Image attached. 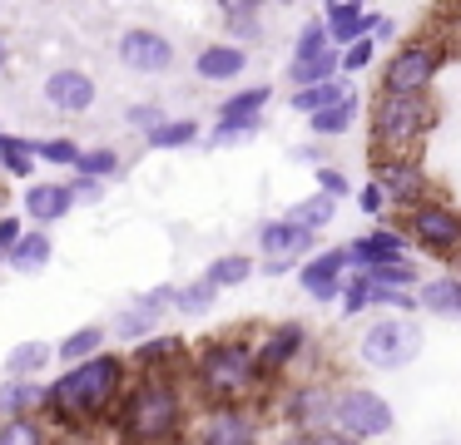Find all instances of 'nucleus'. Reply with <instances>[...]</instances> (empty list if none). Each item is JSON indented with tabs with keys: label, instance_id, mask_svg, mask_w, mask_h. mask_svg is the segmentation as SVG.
Returning a JSON list of instances; mask_svg holds the SVG:
<instances>
[{
	"label": "nucleus",
	"instance_id": "obj_1",
	"mask_svg": "<svg viewBox=\"0 0 461 445\" xmlns=\"http://www.w3.org/2000/svg\"><path fill=\"white\" fill-rule=\"evenodd\" d=\"M124 381H130V361L95 352V356H85V361H75L70 371H65L60 381L45 391L41 411L50 415L55 425H70V431H80V425L104 421V415L120 405Z\"/></svg>",
	"mask_w": 461,
	"mask_h": 445
},
{
	"label": "nucleus",
	"instance_id": "obj_2",
	"mask_svg": "<svg viewBox=\"0 0 461 445\" xmlns=\"http://www.w3.org/2000/svg\"><path fill=\"white\" fill-rule=\"evenodd\" d=\"M114 411H120V445L184 441V386L174 381V371H140Z\"/></svg>",
	"mask_w": 461,
	"mask_h": 445
},
{
	"label": "nucleus",
	"instance_id": "obj_3",
	"mask_svg": "<svg viewBox=\"0 0 461 445\" xmlns=\"http://www.w3.org/2000/svg\"><path fill=\"white\" fill-rule=\"evenodd\" d=\"M194 386L203 391V401L219 411V405H243L249 391L258 386L253 371V342L243 336H219L194 356Z\"/></svg>",
	"mask_w": 461,
	"mask_h": 445
},
{
	"label": "nucleus",
	"instance_id": "obj_4",
	"mask_svg": "<svg viewBox=\"0 0 461 445\" xmlns=\"http://www.w3.org/2000/svg\"><path fill=\"white\" fill-rule=\"evenodd\" d=\"M437 124V109L427 94H397V89H382L372 99V138H377V154H411L421 138Z\"/></svg>",
	"mask_w": 461,
	"mask_h": 445
},
{
	"label": "nucleus",
	"instance_id": "obj_5",
	"mask_svg": "<svg viewBox=\"0 0 461 445\" xmlns=\"http://www.w3.org/2000/svg\"><path fill=\"white\" fill-rule=\"evenodd\" d=\"M392 405L387 396L367 391V386H342V391H332V431L352 435V441H377V435L392 431Z\"/></svg>",
	"mask_w": 461,
	"mask_h": 445
},
{
	"label": "nucleus",
	"instance_id": "obj_6",
	"mask_svg": "<svg viewBox=\"0 0 461 445\" xmlns=\"http://www.w3.org/2000/svg\"><path fill=\"white\" fill-rule=\"evenodd\" d=\"M357 352H362V361H367L372 371H402V366H411L421 356V326L411 322V316L377 322V326L362 332Z\"/></svg>",
	"mask_w": 461,
	"mask_h": 445
},
{
	"label": "nucleus",
	"instance_id": "obj_7",
	"mask_svg": "<svg viewBox=\"0 0 461 445\" xmlns=\"http://www.w3.org/2000/svg\"><path fill=\"white\" fill-rule=\"evenodd\" d=\"M174 55H179L174 40L149 30V25H130L114 40V59L124 69H134V75H164V69H174Z\"/></svg>",
	"mask_w": 461,
	"mask_h": 445
},
{
	"label": "nucleus",
	"instance_id": "obj_8",
	"mask_svg": "<svg viewBox=\"0 0 461 445\" xmlns=\"http://www.w3.org/2000/svg\"><path fill=\"white\" fill-rule=\"evenodd\" d=\"M437 69H441V49L411 40V45H402L397 55L387 59V79H382V89H397V94H427L431 79H437Z\"/></svg>",
	"mask_w": 461,
	"mask_h": 445
},
{
	"label": "nucleus",
	"instance_id": "obj_9",
	"mask_svg": "<svg viewBox=\"0 0 461 445\" xmlns=\"http://www.w3.org/2000/svg\"><path fill=\"white\" fill-rule=\"evenodd\" d=\"M312 243H318V233H308V227L288 223V218H273V223L258 227V247H263V272L268 277H283L298 257L312 253Z\"/></svg>",
	"mask_w": 461,
	"mask_h": 445
},
{
	"label": "nucleus",
	"instance_id": "obj_10",
	"mask_svg": "<svg viewBox=\"0 0 461 445\" xmlns=\"http://www.w3.org/2000/svg\"><path fill=\"white\" fill-rule=\"evenodd\" d=\"M407 227L427 253H437V257H456L461 253V213H451L447 203L407 208Z\"/></svg>",
	"mask_w": 461,
	"mask_h": 445
},
{
	"label": "nucleus",
	"instance_id": "obj_11",
	"mask_svg": "<svg viewBox=\"0 0 461 445\" xmlns=\"http://www.w3.org/2000/svg\"><path fill=\"white\" fill-rule=\"evenodd\" d=\"M372 183L382 188V198H392V203H402V208L427 203V193H431V178H427V168H421V158H407V154L377 158V178H372Z\"/></svg>",
	"mask_w": 461,
	"mask_h": 445
},
{
	"label": "nucleus",
	"instance_id": "obj_12",
	"mask_svg": "<svg viewBox=\"0 0 461 445\" xmlns=\"http://www.w3.org/2000/svg\"><path fill=\"white\" fill-rule=\"evenodd\" d=\"M41 94H45V104L60 109V114H90V109L100 104V85H95V75L90 69H75V65L50 69Z\"/></svg>",
	"mask_w": 461,
	"mask_h": 445
},
{
	"label": "nucleus",
	"instance_id": "obj_13",
	"mask_svg": "<svg viewBox=\"0 0 461 445\" xmlns=\"http://www.w3.org/2000/svg\"><path fill=\"white\" fill-rule=\"evenodd\" d=\"M303 342H308V332H303L298 322L273 326V332L263 336L258 346H253V371H258V386H263V381H278V376L288 371L293 361H298Z\"/></svg>",
	"mask_w": 461,
	"mask_h": 445
},
{
	"label": "nucleus",
	"instance_id": "obj_14",
	"mask_svg": "<svg viewBox=\"0 0 461 445\" xmlns=\"http://www.w3.org/2000/svg\"><path fill=\"white\" fill-rule=\"evenodd\" d=\"M283 421L293 431H328L332 425V386L308 381V386H293L283 396Z\"/></svg>",
	"mask_w": 461,
	"mask_h": 445
},
{
	"label": "nucleus",
	"instance_id": "obj_15",
	"mask_svg": "<svg viewBox=\"0 0 461 445\" xmlns=\"http://www.w3.org/2000/svg\"><path fill=\"white\" fill-rule=\"evenodd\" d=\"M194 445H258L253 415L243 411V405H219V411H209V421L199 425Z\"/></svg>",
	"mask_w": 461,
	"mask_h": 445
},
{
	"label": "nucleus",
	"instance_id": "obj_16",
	"mask_svg": "<svg viewBox=\"0 0 461 445\" xmlns=\"http://www.w3.org/2000/svg\"><path fill=\"white\" fill-rule=\"evenodd\" d=\"M342 267H348V247H332V253L308 257L303 272H298L303 292H308L312 302H332V297L342 292Z\"/></svg>",
	"mask_w": 461,
	"mask_h": 445
},
{
	"label": "nucleus",
	"instance_id": "obj_17",
	"mask_svg": "<svg viewBox=\"0 0 461 445\" xmlns=\"http://www.w3.org/2000/svg\"><path fill=\"white\" fill-rule=\"evenodd\" d=\"M249 69V49L243 45H229V40H213L194 55V75L209 79V85H223V79H239Z\"/></svg>",
	"mask_w": 461,
	"mask_h": 445
},
{
	"label": "nucleus",
	"instance_id": "obj_18",
	"mask_svg": "<svg viewBox=\"0 0 461 445\" xmlns=\"http://www.w3.org/2000/svg\"><path fill=\"white\" fill-rule=\"evenodd\" d=\"M322 25H328V45H352V40L372 35L377 15H367V5H362V0H338V5H328Z\"/></svg>",
	"mask_w": 461,
	"mask_h": 445
},
{
	"label": "nucleus",
	"instance_id": "obj_19",
	"mask_svg": "<svg viewBox=\"0 0 461 445\" xmlns=\"http://www.w3.org/2000/svg\"><path fill=\"white\" fill-rule=\"evenodd\" d=\"M75 208V198H70V188L65 183H31L25 188V213L35 218V223H60L65 213Z\"/></svg>",
	"mask_w": 461,
	"mask_h": 445
},
{
	"label": "nucleus",
	"instance_id": "obj_20",
	"mask_svg": "<svg viewBox=\"0 0 461 445\" xmlns=\"http://www.w3.org/2000/svg\"><path fill=\"white\" fill-rule=\"evenodd\" d=\"M392 257H407V237L392 233V227H377V233L348 243V263L367 267V263H392Z\"/></svg>",
	"mask_w": 461,
	"mask_h": 445
},
{
	"label": "nucleus",
	"instance_id": "obj_21",
	"mask_svg": "<svg viewBox=\"0 0 461 445\" xmlns=\"http://www.w3.org/2000/svg\"><path fill=\"white\" fill-rule=\"evenodd\" d=\"M50 253H55L50 233H45V227H35V233H21V237L11 243L5 267H11V272H41V267L50 263Z\"/></svg>",
	"mask_w": 461,
	"mask_h": 445
},
{
	"label": "nucleus",
	"instance_id": "obj_22",
	"mask_svg": "<svg viewBox=\"0 0 461 445\" xmlns=\"http://www.w3.org/2000/svg\"><path fill=\"white\" fill-rule=\"evenodd\" d=\"M41 401H45V386H35L31 376H11L0 386V421L5 415H41Z\"/></svg>",
	"mask_w": 461,
	"mask_h": 445
},
{
	"label": "nucleus",
	"instance_id": "obj_23",
	"mask_svg": "<svg viewBox=\"0 0 461 445\" xmlns=\"http://www.w3.org/2000/svg\"><path fill=\"white\" fill-rule=\"evenodd\" d=\"M352 124H357V94H342L338 104H328V109H318V114H308L312 138H342Z\"/></svg>",
	"mask_w": 461,
	"mask_h": 445
},
{
	"label": "nucleus",
	"instance_id": "obj_24",
	"mask_svg": "<svg viewBox=\"0 0 461 445\" xmlns=\"http://www.w3.org/2000/svg\"><path fill=\"white\" fill-rule=\"evenodd\" d=\"M417 307L431 316H456L461 322V277H431L417 292Z\"/></svg>",
	"mask_w": 461,
	"mask_h": 445
},
{
	"label": "nucleus",
	"instance_id": "obj_25",
	"mask_svg": "<svg viewBox=\"0 0 461 445\" xmlns=\"http://www.w3.org/2000/svg\"><path fill=\"white\" fill-rule=\"evenodd\" d=\"M342 94H352V85H348L342 75H332V79H318V85H303V89H293V94H288V104L298 109V114H318V109L338 104Z\"/></svg>",
	"mask_w": 461,
	"mask_h": 445
},
{
	"label": "nucleus",
	"instance_id": "obj_26",
	"mask_svg": "<svg viewBox=\"0 0 461 445\" xmlns=\"http://www.w3.org/2000/svg\"><path fill=\"white\" fill-rule=\"evenodd\" d=\"M338 75V45L318 49V55H303V59H288V85L303 89V85H318V79H332Z\"/></svg>",
	"mask_w": 461,
	"mask_h": 445
},
{
	"label": "nucleus",
	"instance_id": "obj_27",
	"mask_svg": "<svg viewBox=\"0 0 461 445\" xmlns=\"http://www.w3.org/2000/svg\"><path fill=\"white\" fill-rule=\"evenodd\" d=\"M144 144H149V148H184V144H199V119H169V114H164L154 129H144Z\"/></svg>",
	"mask_w": 461,
	"mask_h": 445
},
{
	"label": "nucleus",
	"instance_id": "obj_28",
	"mask_svg": "<svg viewBox=\"0 0 461 445\" xmlns=\"http://www.w3.org/2000/svg\"><path fill=\"white\" fill-rule=\"evenodd\" d=\"M283 218H288V223H298V227H308V233H322V227L338 218V198H328V193L303 198V203H293Z\"/></svg>",
	"mask_w": 461,
	"mask_h": 445
},
{
	"label": "nucleus",
	"instance_id": "obj_29",
	"mask_svg": "<svg viewBox=\"0 0 461 445\" xmlns=\"http://www.w3.org/2000/svg\"><path fill=\"white\" fill-rule=\"evenodd\" d=\"M357 277L372 282V287H411L421 272H417V263H407V257H392V263H367Z\"/></svg>",
	"mask_w": 461,
	"mask_h": 445
},
{
	"label": "nucleus",
	"instance_id": "obj_30",
	"mask_svg": "<svg viewBox=\"0 0 461 445\" xmlns=\"http://www.w3.org/2000/svg\"><path fill=\"white\" fill-rule=\"evenodd\" d=\"M0 445H50V431H45L41 415H5L0 421Z\"/></svg>",
	"mask_w": 461,
	"mask_h": 445
},
{
	"label": "nucleus",
	"instance_id": "obj_31",
	"mask_svg": "<svg viewBox=\"0 0 461 445\" xmlns=\"http://www.w3.org/2000/svg\"><path fill=\"white\" fill-rule=\"evenodd\" d=\"M174 356H179V342H174V336H149V342L134 346L130 361L140 366V371H174Z\"/></svg>",
	"mask_w": 461,
	"mask_h": 445
},
{
	"label": "nucleus",
	"instance_id": "obj_32",
	"mask_svg": "<svg viewBox=\"0 0 461 445\" xmlns=\"http://www.w3.org/2000/svg\"><path fill=\"white\" fill-rule=\"evenodd\" d=\"M104 326H80V332H70L60 346H55V361H65V366H75V361H85V356H95L104 346Z\"/></svg>",
	"mask_w": 461,
	"mask_h": 445
},
{
	"label": "nucleus",
	"instance_id": "obj_33",
	"mask_svg": "<svg viewBox=\"0 0 461 445\" xmlns=\"http://www.w3.org/2000/svg\"><path fill=\"white\" fill-rule=\"evenodd\" d=\"M0 168H5L11 178H31V168H35V138L0 134Z\"/></svg>",
	"mask_w": 461,
	"mask_h": 445
},
{
	"label": "nucleus",
	"instance_id": "obj_34",
	"mask_svg": "<svg viewBox=\"0 0 461 445\" xmlns=\"http://www.w3.org/2000/svg\"><path fill=\"white\" fill-rule=\"evenodd\" d=\"M273 89L268 85H253V89H239V94H229L219 104V119H258L263 109H268Z\"/></svg>",
	"mask_w": 461,
	"mask_h": 445
},
{
	"label": "nucleus",
	"instance_id": "obj_35",
	"mask_svg": "<svg viewBox=\"0 0 461 445\" xmlns=\"http://www.w3.org/2000/svg\"><path fill=\"white\" fill-rule=\"evenodd\" d=\"M249 277H253V263L243 253H223L203 267V282H213V287H239V282H249Z\"/></svg>",
	"mask_w": 461,
	"mask_h": 445
},
{
	"label": "nucleus",
	"instance_id": "obj_36",
	"mask_svg": "<svg viewBox=\"0 0 461 445\" xmlns=\"http://www.w3.org/2000/svg\"><path fill=\"white\" fill-rule=\"evenodd\" d=\"M50 346L45 342H21V346H11V356H5V376H35L41 366H50Z\"/></svg>",
	"mask_w": 461,
	"mask_h": 445
},
{
	"label": "nucleus",
	"instance_id": "obj_37",
	"mask_svg": "<svg viewBox=\"0 0 461 445\" xmlns=\"http://www.w3.org/2000/svg\"><path fill=\"white\" fill-rule=\"evenodd\" d=\"M362 302L367 307H392V312H417V292H411V287H372V282H362Z\"/></svg>",
	"mask_w": 461,
	"mask_h": 445
},
{
	"label": "nucleus",
	"instance_id": "obj_38",
	"mask_svg": "<svg viewBox=\"0 0 461 445\" xmlns=\"http://www.w3.org/2000/svg\"><path fill=\"white\" fill-rule=\"evenodd\" d=\"M124 158L114 154V148H80V158H75V168H80V178H114L120 174Z\"/></svg>",
	"mask_w": 461,
	"mask_h": 445
},
{
	"label": "nucleus",
	"instance_id": "obj_39",
	"mask_svg": "<svg viewBox=\"0 0 461 445\" xmlns=\"http://www.w3.org/2000/svg\"><path fill=\"white\" fill-rule=\"evenodd\" d=\"M263 129V114L258 119H219V124L209 129V144L219 148V144H239V138H253Z\"/></svg>",
	"mask_w": 461,
	"mask_h": 445
},
{
	"label": "nucleus",
	"instance_id": "obj_40",
	"mask_svg": "<svg viewBox=\"0 0 461 445\" xmlns=\"http://www.w3.org/2000/svg\"><path fill=\"white\" fill-rule=\"evenodd\" d=\"M213 297H219V287L199 277L194 287H179V292H174V307H179V312H189V316H199V312H209V307H213Z\"/></svg>",
	"mask_w": 461,
	"mask_h": 445
},
{
	"label": "nucleus",
	"instance_id": "obj_41",
	"mask_svg": "<svg viewBox=\"0 0 461 445\" xmlns=\"http://www.w3.org/2000/svg\"><path fill=\"white\" fill-rule=\"evenodd\" d=\"M154 322H159V316H154L149 307H134V312H124L120 322H114V336H124V342H140V336L154 332Z\"/></svg>",
	"mask_w": 461,
	"mask_h": 445
},
{
	"label": "nucleus",
	"instance_id": "obj_42",
	"mask_svg": "<svg viewBox=\"0 0 461 445\" xmlns=\"http://www.w3.org/2000/svg\"><path fill=\"white\" fill-rule=\"evenodd\" d=\"M372 55H377V45H372L367 35L352 40V45H342V55H338V75H357V69H367V65H372Z\"/></svg>",
	"mask_w": 461,
	"mask_h": 445
},
{
	"label": "nucleus",
	"instance_id": "obj_43",
	"mask_svg": "<svg viewBox=\"0 0 461 445\" xmlns=\"http://www.w3.org/2000/svg\"><path fill=\"white\" fill-rule=\"evenodd\" d=\"M318 49H328V25H322V20H308V25L298 30V40H293V55L288 59L318 55Z\"/></svg>",
	"mask_w": 461,
	"mask_h": 445
},
{
	"label": "nucleus",
	"instance_id": "obj_44",
	"mask_svg": "<svg viewBox=\"0 0 461 445\" xmlns=\"http://www.w3.org/2000/svg\"><path fill=\"white\" fill-rule=\"evenodd\" d=\"M35 158H50V164H60V168H75L80 144H75V138H41V144H35Z\"/></svg>",
	"mask_w": 461,
	"mask_h": 445
},
{
	"label": "nucleus",
	"instance_id": "obj_45",
	"mask_svg": "<svg viewBox=\"0 0 461 445\" xmlns=\"http://www.w3.org/2000/svg\"><path fill=\"white\" fill-rule=\"evenodd\" d=\"M159 119H164V109H159V104H130V109H124V124L140 129V134H144V129H154Z\"/></svg>",
	"mask_w": 461,
	"mask_h": 445
},
{
	"label": "nucleus",
	"instance_id": "obj_46",
	"mask_svg": "<svg viewBox=\"0 0 461 445\" xmlns=\"http://www.w3.org/2000/svg\"><path fill=\"white\" fill-rule=\"evenodd\" d=\"M65 188H70L75 203H100L104 198V178H75V183H65Z\"/></svg>",
	"mask_w": 461,
	"mask_h": 445
},
{
	"label": "nucleus",
	"instance_id": "obj_47",
	"mask_svg": "<svg viewBox=\"0 0 461 445\" xmlns=\"http://www.w3.org/2000/svg\"><path fill=\"white\" fill-rule=\"evenodd\" d=\"M229 35H233V40H258V35H263V20H258V15H233V20H229Z\"/></svg>",
	"mask_w": 461,
	"mask_h": 445
},
{
	"label": "nucleus",
	"instance_id": "obj_48",
	"mask_svg": "<svg viewBox=\"0 0 461 445\" xmlns=\"http://www.w3.org/2000/svg\"><path fill=\"white\" fill-rule=\"evenodd\" d=\"M21 233H25L21 218H15V213H0V263H5V253H11V243H15Z\"/></svg>",
	"mask_w": 461,
	"mask_h": 445
},
{
	"label": "nucleus",
	"instance_id": "obj_49",
	"mask_svg": "<svg viewBox=\"0 0 461 445\" xmlns=\"http://www.w3.org/2000/svg\"><path fill=\"white\" fill-rule=\"evenodd\" d=\"M213 5H219L223 20H233V15H258L263 0H213Z\"/></svg>",
	"mask_w": 461,
	"mask_h": 445
},
{
	"label": "nucleus",
	"instance_id": "obj_50",
	"mask_svg": "<svg viewBox=\"0 0 461 445\" xmlns=\"http://www.w3.org/2000/svg\"><path fill=\"white\" fill-rule=\"evenodd\" d=\"M318 188L328 198H342V193H348V178H342L338 168H318Z\"/></svg>",
	"mask_w": 461,
	"mask_h": 445
},
{
	"label": "nucleus",
	"instance_id": "obj_51",
	"mask_svg": "<svg viewBox=\"0 0 461 445\" xmlns=\"http://www.w3.org/2000/svg\"><path fill=\"white\" fill-rule=\"evenodd\" d=\"M357 208H362V213H382V208H387V198H382V188H377V183H367V188L357 193Z\"/></svg>",
	"mask_w": 461,
	"mask_h": 445
},
{
	"label": "nucleus",
	"instance_id": "obj_52",
	"mask_svg": "<svg viewBox=\"0 0 461 445\" xmlns=\"http://www.w3.org/2000/svg\"><path fill=\"white\" fill-rule=\"evenodd\" d=\"M318 445H362V441H352V435H342V431H318Z\"/></svg>",
	"mask_w": 461,
	"mask_h": 445
},
{
	"label": "nucleus",
	"instance_id": "obj_53",
	"mask_svg": "<svg viewBox=\"0 0 461 445\" xmlns=\"http://www.w3.org/2000/svg\"><path fill=\"white\" fill-rule=\"evenodd\" d=\"M278 445H318V431H293V435H283Z\"/></svg>",
	"mask_w": 461,
	"mask_h": 445
},
{
	"label": "nucleus",
	"instance_id": "obj_54",
	"mask_svg": "<svg viewBox=\"0 0 461 445\" xmlns=\"http://www.w3.org/2000/svg\"><path fill=\"white\" fill-rule=\"evenodd\" d=\"M5 69H11V40L0 35V75H5Z\"/></svg>",
	"mask_w": 461,
	"mask_h": 445
},
{
	"label": "nucleus",
	"instance_id": "obj_55",
	"mask_svg": "<svg viewBox=\"0 0 461 445\" xmlns=\"http://www.w3.org/2000/svg\"><path fill=\"white\" fill-rule=\"evenodd\" d=\"M50 445H95V441H80V435H65V441H50Z\"/></svg>",
	"mask_w": 461,
	"mask_h": 445
},
{
	"label": "nucleus",
	"instance_id": "obj_56",
	"mask_svg": "<svg viewBox=\"0 0 461 445\" xmlns=\"http://www.w3.org/2000/svg\"><path fill=\"white\" fill-rule=\"evenodd\" d=\"M263 5H298V0H263Z\"/></svg>",
	"mask_w": 461,
	"mask_h": 445
},
{
	"label": "nucleus",
	"instance_id": "obj_57",
	"mask_svg": "<svg viewBox=\"0 0 461 445\" xmlns=\"http://www.w3.org/2000/svg\"><path fill=\"white\" fill-rule=\"evenodd\" d=\"M328 5H338V0H328Z\"/></svg>",
	"mask_w": 461,
	"mask_h": 445
},
{
	"label": "nucleus",
	"instance_id": "obj_58",
	"mask_svg": "<svg viewBox=\"0 0 461 445\" xmlns=\"http://www.w3.org/2000/svg\"><path fill=\"white\" fill-rule=\"evenodd\" d=\"M456 263H461V253H456Z\"/></svg>",
	"mask_w": 461,
	"mask_h": 445
},
{
	"label": "nucleus",
	"instance_id": "obj_59",
	"mask_svg": "<svg viewBox=\"0 0 461 445\" xmlns=\"http://www.w3.org/2000/svg\"><path fill=\"white\" fill-rule=\"evenodd\" d=\"M0 134H5V129H0Z\"/></svg>",
	"mask_w": 461,
	"mask_h": 445
}]
</instances>
